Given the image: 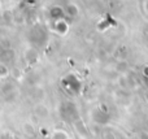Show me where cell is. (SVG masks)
<instances>
[{"instance_id":"1","label":"cell","mask_w":148,"mask_h":139,"mask_svg":"<svg viewBox=\"0 0 148 139\" xmlns=\"http://www.w3.org/2000/svg\"><path fill=\"white\" fill-rule=\"evenodd\" d=\"M103 1H109V0H103Z\"/></svg>"}]
</instances>
